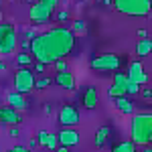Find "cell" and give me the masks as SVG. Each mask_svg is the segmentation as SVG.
Returning a JSON list of instances; mask_svg holds the SVG:
<instances>
[{
    "label": "cell",
    "mask_w": 152,
    "mask_h": 152,
    "mask_svg": "<svg viewBox=\"0 0 152 152\" xmlns=\"http://www.w3.org/2000/svg\"><path fill=\"white\" fill-rule=\"evenodd\" d=\"M126 63V59L122 55H114V53H104L97 55L89 61V67L95 71H118L122 65Z\"/></svg>",
    "instance_id": "cell-4"
},
{
    "label": "cell",
    "mask_w": 152,
    "mask_h": 152,
    "mask_svg": "<svg viewBox=\"0 0 152 152\" xmlns=\"http://www.w3.org/2000/svg\"><path fill=\"white\" fill-rule=\"evenodd\" d=\"M37 146H39V140H37V138H31L28 144H26V148H28V150H35Z\"/></svg>",
    "instance_id": "cell-30"
},
{
    "label": "cell",
    "mask_w": 152,
    "mask_h": 152,
    "mask_svg": "<svg viewBox=\"0 0 152 152\" xmlns=\"http://www.w3.org/2000/svg\"><path fill=\"white\" fill-rule=\"evenodd\" d=\"M8 152H12V148H10V150H8Z\"/></svg>",
    "instance_id": "cell-39"
},
{
    "label": "cell",
    "mask_w": 152,
    "mask_h": 152,
    "mask_svg": "<svg viewBox=\"0 0 152 152\" xmlns=\"http://www.w3.org/2000/svg\"><path fill=\"white\" fill-rule=\"evenodd\" d=\"M114 6L126 16H148L152 12V0H114Z\"/></svg>",
    "instance_id": "cell-3"
},
{
    "label": "cell",
    "mask_w": 152,
    "mask_h": 152,
    "mask_svg": "<svg viewBox=\"0 0 152 152\" xmlns=\"http://www.w3.org/2000/svg\"><path fill=\"white\" fill-rule=\"evenodd\" d=\"M126 81H128L126 73H120V71H118L116 75H114V85H118V87H122V89H124V85H126ZM124 91H126V89H124Z\"/></svg>",
    "instance_id": "cell-23"
},
{
    "label": "cell",
    "mask_w": 152,
    "mask_h": 152,
    "mask_svg": "<svg viewBox=\"0 0 152 152\" xmlns=\"http://www.w3.org/2000/svg\"><path fill=\"white\" fill-rule=\"evenodd\" d=\"M107 95H110L112 99H116V97H124V95H126V91H124L122 87H118V85H114V83H112V85L107 87Z\"/></svg>",
    "instance_id": "cell-21"
},
{
    "label": "cell",
    "mask_w": 152,
    "mask_h": 152,
    "mask_svg": "<svg viewBox=\"0 0 152 152\" xmlns=\"http://www.w3.org/2000/svg\"><path fill=\"white\" fill-rule=\"evenodd\" d=\"M114 104H116V107L122 112V114H126V116H134V104H132V99H128V95H124V97H116Z\"/></svg>",
    "instance_id": "cell-16"
},
{
    "label": "cell",
    "mask_w": 152,
    "mask_h": 152,
    "mask_svg": "<svg viewBox=\"0 0 152 152\" xmlns=\"http://www.w3.org/2000/svg\"><path fill=\"white\" fill-rule=\"evenodd\" d=\"M53 83H57L61 89H67V91H73L75 89V77L71 71H65V73H57L53 77Z\"/></svg>",
    "instance_id": "cell-12"
},
{
    "label": "cell",
    "mask_w": 152,
    "mask_h": 152,
    "mask_svg": "<svg viewBox=\"0 0 152 152\" xmlns=\"http://www.w3.org/2000/svg\"><path fill=\"white\" fill-rule=\"evenodd\" d=\"M43 71H45V65L37 61V63H35V73H43Z\"/></svg>",
    "instance_id": "cell-31"
},
{
    "label": "cell",
    "mask_w": 152,
    "mask_h": 152,
    "mask_svg": "<svg viewBox=\"0 0 152 152\" xmlns=\"http://www.w3.org/2000/svg\"><path fill=\"white\" fill-rule=\"evenodd\" d=\"M57 138H59V146L71 148V146H77L79 144V132H75L73 128H63L57 134Z\"/></svg>",
    "instance_id": "cell-11"
},
{
    "label": "cell",
    "mask_w": 152,
    "mask_h": 152,
    "mask_svg": "<svg viewBox=\"0 0 152 152\" xmlns=\"http://www.w3.org/2000/svg\"><path fill=\"white\" fill-rule=\"evenodd\" d=\"M138 37H142V39H148V31H146V28H138Z\"/></svg>",
    "instance_id": "cell-33"
},
{
    "label": "cell",
    "mask_w": 152,
    "mask_h": 152,
    "mask_svg": "<svg viewBox=\"0 0 152 152\" xmlns=\"http://www.w3.org/2000/svg\"><path fill=\"white\" fill-rule=\"evenodd\" d=\"M110 134H112V128H110V126H102V128L95 132V136H94V144L97 146V148H102L105 142H107Z\"/></svg>",
    "instance_id": "cell-18"
},
{
    "label": "cell",
    "mask_w": 152,
    "mask_h": 152,
    "mask_svg": "<svg viewBox=\"0 0 152 152\" xmlns=\"http://www.w3.org/2000/svg\"><path fill=\"white\" fill-rule=\"evenodd\" d=\"M6 102H8V105L10 107H14V110H18V112H23V110H26V99H24L23 94H18V91H10V94L6 95Z\"/></svg>",
    "instance_id": "cell-15"
},
{
    "label": "cell",
    "mask_w": 152,
    "mask_h": 152,
    "mask_svg": "<svg viewBox=\"0 0 152 152\" xmlns=\"http://www.w3.org/2000/svg\"><path fill=\"white\" fill-rule=\"evenodd\" d=\"M43 112H45V114H51V112H53V107H51V104H47V105H45V107H43Z\"/></svg>",
    "instance_id": "cell-35"
},
{
    "label": "cell",
    "mask_w": 152,
    "mask_h": 152,
    "mask_svg": "<svg viewBox=\"0 0 152 152\" xmlns=\"http://www.w3.org/2000/svg\"><path fill=\"white\" fill-rule=\"evenodd\" d=\"M57 20H61V23H63V20H69V10H67V8H65V10H59Z\"/></svg>",
    "instance_id": "cell-27"
},
{
    "label": "cell",
    "mask_w": 152,
    "mask_h": 152,
    "mask_svg": "<svg viewBox=\"0 0 152 152\" xmlns=\"http://www.w3.org/2000/svg\"><path fill=\"white\" fill-rule=\"evenodd\" d=\"M150 144H152V142H150Z\"/></svg>",
    "instance_id": "cell-41"
},
{
    "label": "cell",
    "mask_w": 152,
    "mask_h": 152,
    "mask_svg": "<svg viewBox=\"0 0 152 152\" xmlns=\"http://www.w3.org/2000/svg\"><path fill=\"white\" fill-rule=\"evenodd\" d=\"M20 120H23V118H20V112H18V110H14L10 105H2V107H0V124L18 126Z\"/></svg>",
    "instance_id": "cell-10"
},
{
    "label": "cell",
    "mask_w": 152,
    "mask_h": 152,
    "mask_svg": "<svg viewBox=\"0 0 152 152\" xmlns=\"http://www.w3.org/2000/svg\"><path fill=\"white\" fill-rule=\"evenodd\" d=\"M4 71H6V63H2V61H0V73H4Z\"/></svg>",
    "instance_id": "cell-37"
},
{
    "label": "cell",
    "mask_w": 152,
    "mask_h": 152,
    "mask_svg": "<svg viewBox=\"0 0 152 152\" xmlns=\"http://www.w3.org/2000/svg\"><path fill=\"white\" fill-rule=\"evenodd\" d=\"M51 83H53L51 77H39V79L35 81V89H45V87L51 85Z\"/></svg>",
    "instance_id": "cell-24"
},
{
    "label": "cell",
    "mask_w": 152,
    "mask_h": 152,
    "mask_svg": "<svg viewBox=\"0 0 152 152\" xmlns=\"http://www.w3.org/2000/svg\"><path fill=\"white\" fill-rule=\"evenodd\" d=\"M37 140H39V144H41V146L51 148V150H55V148L59 146L57 134H51V132H47V130H41V132H39V136H37Z\"/></svg>",
    "instance_id": "cell-13"
},
{
    "label": "cell",
    "mask_w": 152,
    "mask_h": 152,
    "mask_svg": "<svg viewBox=\"0 0 152 152\" xmlns=\"http://www.w3.org/2000/svg\"><path fill=\"white\" fill-rule=\"evenodd\" d=\"M130 136L136 146H148L152 142V112L134 114L130 122Z\"/></svg>",
    "instance_id": "cell-2"
},
{
    "label": "cell",
    "mask_w": 152,
    "mask_h": 152,
    "mask_svg": "<svg viewBox=\"0 0 152 152\" xmlns=\"http://www.w3.org/2000/svg\"><path fill=\"white\" fill-rule=\"evenodd\" d=\"M33 55H31V53H16V65H18V67H26V65H31V63H33Z\"/></svg>",
    "instance_id": "cell-20"
},
{
    "label": "cell",
    "mask_w": 152,
    "mask_h": 152,
    "mask_svg": "<svg viewBox=\"0 0 152 152\" xmlns=\"http://www.w3.org/2000/svg\"><path fill=\"white\" fill-rule=\"evenodd\" d=\"M8 136H10V138H18V136H20V130H18V126H10V130H8Z\"/></svg>",
    "instance_id": "cell-28"
},
{
    "label": "cell",
    "mask_w": 152,
    "mask_h": 152,
    "mask_svg": "<svg viewBox=\"0 0 152 152\" xmlns=\"http://www.w3.org/2000/svg\"><path fill=\"white\" fill-rule=\"evenodd\" d=\"M124 89H126V95H136V94H140V85L138 83H134V81H126V85H124Z\"/></svg>",
    "instance_id": "cell-22"
},
{
    "label": "cell",
    "mask_w": 152,
    "mask_h": 152,
    "mask_svg": "<svg viewBox=\"0 0 152 152\" xmlns=\"http://www.w3.org/2000/svg\"><path fill=\"white\" fill-rule=\"evenodd\" d=\"M83 107H87V110H94L97 102H99V91L95 89V87H85V91H83Z\"/></svg>",
    "instance_id": "cell-14"
},
{
    "label": "cell",
    "mask_w": 152,
    "mask_h": 152,
    "mask_svg": "<svg viewBox=\"0 0 152 152\" xmlns=\"http://www.w3.org/2000/svg\"><path fill=\"white\" fill-rule=\"evenodd\" d=\"M24 2H26V4H35L37 0H24Z\"/></svg>",
    "instance_id": "cell-38"
},
{
    "label": "cell",
    "mask_w": 152,
    "mask_h": 152,
    "mask_svg": "<svg viewBox=\"0 0 152 152\" xmlns=\"http://www.w3.org/2000/svg\"><path fill=\"white\" fill-rule=\"evenodd\" d=\"M126 77H128L130 81L138 83V85H144V83H148V73L144 71V67H142L140 61H132V63H128V73H126Z\"/></svg>",
    "instance_id": "cell-9"
},
{
    "label": "cell",
    "mask_w": 152,
    "mask_h": 152,
    "mask_svg": "<svg viewBox=\"0 0 152 152\" xmlns=\"http://www.w3.org/2000/svg\"><path fill=\"white\" fill-rule=\"evenodd\" d=\"M152 53V39H140L138 43H136V55L140 59L148 57Z\"/></svg>",
    "instance_id": "cell-17"
},
{
    "label": "cell",
    "mask_w": 152,
    "mask_h": 152,
    "mask_svg": "<svg viewBox=\"0 0 152 152\" xmlns=\"http://www.w3.org/2000/svg\"><path fill=\"white\" fill-rule=\"evenodd\" d=\"M12 152H31V150H28L26 146H14V148H12Z\"/></svg>",
    "instance_id": "cell-32"
},
{
    "label": "cell",
    "mask_w": 152,
    "mask_h": 152,
    "mask_svg": "<svg viewBox=\"0 0 152 152\" xmlns=\"http://www.w3.org/2000/svg\"><path fill=\"white\" fill-rule=\"evenodd\" d=\"M142 152H152V146L148 144V146H142Z\"/></svg>",
    "instance_id": "cell-36"
},
{
    "label": "cell",
    "mask_w": 152,
    "mask_h": 152,
    "mask_svg": "<svg viewBox=\"0 0 152 152\" xmlns=\"http://www.w3.org/2000/svg\"><path fill=\"white\" fill-rule=\"evenodd\" d=\"M150 77H152V73H150Z\"/></svg>",
    "instance_id": "cell-40"
},
{
    "label": "cell",
    "mask_w": 152,
    "mask_h": 152,
    "mask_svg": "<svg viewBox=\"0 0 152 152\" xmlns=\"http://www.w3.org/2000/svg\"><path fill=\"white\" fill-rule=\"evenodd\" d=\"M53 12H55L53 6H49L45 2H35L28 8V18L35 24H47L51 20V16H53Z\"/></svg>",
    "instance_id": "cell-7"
},
{
    "label": "cell",
    "mask_w": 152,
    "mask_h": 152,
    "mask_svg": "<svg viewBox=\"0 0 152 152\" xmlns=\"http://www.w3.org/2000/svg\"><path fill=\"white\" fill-rule=\"evenodd\" d=\"M71 31H73V33H85V20H83V18H77V20H73V26H71Z\"/></svg>",
    "instance_id": "cell-25"
},
{
    "label": "cell",
    "mask_w": 152,
    "mask_h": 152,
    "mask_svg": "<svg viewBox=\"0 0 152 152\" xmlns=\"http://www.w3.org/2000/svg\"><path fill=\"white\" fill-rule=\"evenodd\" d=\"M75 49V33L67 26H55L47 33H41L31 41V55L43 63H55L59 59H65Z\"/></svg>",
    "instance_id": "cell-1"
},
{
    "label": "cell",
    "mask_w": 152,
    "mask_h": 152,
    "mask_svg": "<svg viewBox=\"0 0 152 152\" xmlns=\"http://www.w3.org/2000/svg\"><path fill=\"white\" fill-rule=\"evenodd\" d=\"M53 152H69V148H67V146H57Z\"/></svg>",
    "instance_id": "cell-34"
},
{
    "label": "cell",
    "mask_w": 152,
    "mask_h": 152,
    "mask_svg": "<svg viewBox=\"0 0 152 152\" xmlns=\"http://www.w3.org/2000/svg\"><path fill=\"white\" fill-rule=\"evenodd\" d=\"M140 95L144 97V99H152V89L144 87V89H140Z\"/></svg>",
    "instance_id": "cell-29"
},
{
    "label": "cell",
    "mask_w": 152,
    "mask_h": 152,
    "mask_svg": "<svg viewBox=\"0 0 152 152\" xmlns=\"http://www.w3.org/2000/svg\"><path fill=\"white\" fill-rule=\"evenodd\" d=\"M112 152H138V150H136V144L132 140H126V142L116 144V146L112 148Z\"/></svg>",
    "instance_id": "cell-19"
},
{
    "label": "cell",
    "mask_w": 152,
    "mask_h": 152,
    "mask_svg": "<svg viewBox=\"0 0 152 152\" xmlns=\"http://www.w3.org/2000/svg\"><path fill=\"white\" fill-rule=\"evenodd\" d=\"M16 49V28L10 23H0V55H10Z\"/></svg>",
    "instance_id": "cell-6"
},
{
    "label": "cell",
    "mask_w": 152,
    "mask_h": 152,
    "mask_svg": "<svg viewBox=\"0 0 152 152\" xmlns=\"http://www.w3.org/2000/svg\"><path fill=\"white\" fill-rule=\"evenodd\" d=\"M35 71H31L28 67H18L16 69V73H14V79H12V83H14V89L18 91V94H31L33 89H35Z\"/></svg>",
    "instance_id": "cell-5"
},
{
    "label": "cell",
    "mask_w": 152,
    "mask_h": 152,
    "mask_svg": "<svg viewBox=\"0 0 152 152\" xmlns=\"http://www.w3.org/2000/svg\"><path fill=\"white\" fill-rule=\"evenodd\" d=\"M53 65H55L57 73H65V71H69V65H67V61H65V59H59V61L53 63Z\"/></svg>",
    "instance_id": "cell-26"
},
{
    "label": "cell",
    "mask_w": 152,
    "mask_h": 152,
    "mask_svg": "<svg viewBox=\"0 0 152 152\" xmlns=\"http://www.w3.org/2000/svg\"><path fill=\"white\" fill-rule=\"evenodd\" d=\"M59 124L63 128H73L79 124V112L73 105H61L59 107Z\"/></svg>",
    "instance_id": "cell-8"
}]
</instances>
